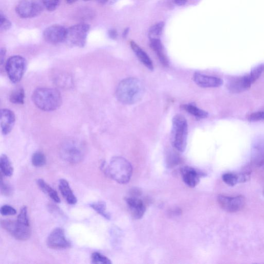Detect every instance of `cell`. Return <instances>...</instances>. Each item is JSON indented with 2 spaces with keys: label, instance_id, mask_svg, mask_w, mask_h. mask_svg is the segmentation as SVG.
<instances>
[{
  "label": "cell",
  "instance_id": "cell-1",
  "mask_svg": "<svg viewBox=\"0 0 264 264\" xmlns=\"http://www.w3.org/2000/svg\"><path fill=\"white\" fill-rule=\"evenodd\" d=\"M145 92L142 82L135 78H128L121 81L116 92V98L121 103L131 105L140 101Z\"/></svg>",
  "mask_w": 264,
  "mask_h": 264
},
{
  "label": "cell",
  "instance_id": "cell-2",
  "mask_svg": "<svg viewBox=\"0 0 264 264\" xmlns=\"http://www.w3.org/2000/svg\"><path fill=\"white\" fill-rule=\"evenodd\" d=\"M101 169L107 177L120 184L128 183L133 174L131 164L121 157L113 158L108 164L103 162Z\"/></svg>",
  "mask_w": 264,
  "mask_h": 264
},
{
  "label": "cell",
  "instance_id": "cell-3",
  "mask_svg": "<svg viewBox=\"0 0 264 264\" xmlns=\"http://www.w3.org/2000/svg\"><path fill=\"white\" fill-rule=\"evenodd\" d=\"M1 226L16 239L23 241L29 239L32 231L27 207L22 208L16 221L4 220L2 222Z\"/></svg>",
  "mask_w": 264,
  "mask_h": 264
},
{
  "label": "cell",
  "instance_id": "cell-4",
  "mask_svg": "<svg viewBox=\"0 0 264 264\" xmlns=\"http://www.w3.org/2000/svg\"><path fill=\"white\" fill-rule=\"evenodd\" d=\"M32 100L35 105L46 112L53 111L61 104V95L58 91L50 88L36 90L32 95Z\"/></svg>",
  "mask_w": 264,
  "mask_h": 264
},
{
  "label": "cell",
  "instance_id": "cell-5",
  "mask_svg": "<svg viewBox=\"0 0 264 264\" xmlns=\"http://www.w3.org/2000/svg\"><path fill=\"white\" fill-rule=\"evenodd\" d=\"M59 153L61 158L65 162L72 164H78L85 158L86 147L82 142L76 139H70L61 144Z\"/></svg>",
  "mask_w": 264,
  "mask_h": 264
},
{
  "label": "cell",
  "instance_id": "cell-6",
  "mask_svg": "<svg viewBox=\"0 0 264 264\" xmlns=\"http://www.w3.org/2000/svg\"><path fill=\"white\" fill-rule=\"evenodd\" d=\"M188 124L185 117L177 115L172 119L171 143L178 151L183 152L187 146Z\"/></svg>",
  "mask_w": 264,
  "mask_h": 264
},
{
  "label": "cell",
  "instance_id": "cell-7",
  "mask_svg": "<svg viewBox=\"0 0 264 264\" xmlns=\"http://www.w3.org/2000/svg\"><path fill=\"white\" fill-rule=\"evenodd\" d=\"M25 58L19 55L11 57L7 61L6 69L10 80L14 83L19 82L22 79L26 69Z\"/></svg>",
  "mask_w": 264,
  "mask_h": 264
},
{
  "label": "cell",
  "instance_id": "cell-8",
  "mask_svg": "<svg viewBox=\"0 0 264 264\" xmlns=\"http://www.w3.org/2000/svg\"><path fill=\"white\" fill-rule=\"evenodd\" d=\"M90 27L85 24L73 26L67 30L65 40L73 46L82 48L85 46Z\"/></svg>",
  "mask_w": 264,
  "mask_h": 264
},
{
  "label": "cell",
  "instance_id": "cell-9",
  "mask_svg": "<svg viewBox=\"0 0 264 264\" xmlns=\"http://www.w3.org/2000/svg\"><path fill=\"white\" fill-rule=\"evenodd\" d=\"M219 206L229 213H236L241 210L246 205L245 197L241 195L230 196L219 195L217 197Z\"/></svg>",
  "mask_w": 264,
  "mask_h": 264
},
{
  "label": "cell",
  "instance_id": "cell-10",
  "mask_svg": "<svg viewBox=\"0 0 264 264\" xmlns=\"http://www.w3.org/2000/svg\"><path fill=\"white\" fill-rule=\"evenodd\" d=\"M16 11L21 18H30L40 15L42 11V7L33 0H23L17 5Z\"/></svg>",
  "mask_w": 264,
  "mask_h": 264
},
{
  "label": "cell",
  "instance_id": "cell-11",
  "mask_svg": "<svg viewBox=\"0 0 264 264\" xmlns=\"http://www.w3.org/2000/svg\"><path fill=\"white\" fill-rule=\"evenodd\" d=\"M48 246L53 249H64L71 247V242L66 238L64 231L60 228L51 232L47 240Z\"/></svg>",
  "mask_w": 264,
  "mask_h": 264
},
{
  "label": "cell",
  "instance_id": "cell-12",
  "mask_svg": "<svg viewBox=\"0 0 264 264\" xmlns=\"http://www.w3.org/2000/svg\"><path fill=\"white\" fill-rule=\"evenodd\" d=\"M67 30L60 26H52L44 31L43 37L48 42L57 44L65 40Z\"/></svg>",
  "mask_w": 264,
  "mask_h": 264
},
{
  "label": "cell",
  "instance_id": "cell-13",
  "mask_svg": "<svg viewBox=\"0 0 264 264\" xmlns=\"http://www.w3.org/2000/svg\"><path fill=\"white\" fill-rule=\"evenodd\" d=\"M125 201L132 216L136 219H141L146 211V207L143 201L135 196L125 197Z\"/></svg>",
  "mask_w": 264,
  "mask_h": 264
},
{
  "label": "cell",
  "instance_id": "cell-14",
  "mask_svg": "<svg viewBox=\"0 0 264 264\" xmlns=\"http://www.w3.org/2000/svg\"><path fill=\"white\" fill-rule=\"evenodd\" d=\"M181 174L184 182L191 188L195 187L200 183L201 178L205 176V173L202 171L190 167L183 168Z\"/></svg>",
  "mask_w": 264,
  "mask_h": 264
},
{
  "label": "cell",
  "instance_id": "cell-15",
  "mask_svg": "<svg viewBox=\"0 0 264 264\" xmlns=\"http://www.w3.org/2000/svg\"><path fill=\"white\" fill-rule=\"evenodd\" d=\"M195 83L203 88H216L223 85L224 82L219 78L195 73L193 77Z\"/></svg>",
  "mask_w": 264,
  "mask_h": 264
},
{
  "label": "cell",
  "instance_id": "cell-16",
  "mask_svg": "<svg viewBox=\"0 0 264 264\" xmlns=\"http://www.w3.org/2000/svg\"><path fill=\"white\" fill-rule=\"evenodd\" d=\"M252 84L248 75L232 78L227 85L228 90L233 93H240L249 90Z\"/></svg>",
  "mask_w": 264,
  "mask_h": 264
},
{
  "label": "cell",
  "instance_id": "cell-17",
  "mask_svg": "<svg viewBox=\"0 0 264 264\" xmlns=\"http://www.w3.org/2000/svg\"><path fill=\"white\" fill-rule=\"evenodd\" d=\"M14 113L9 109H3L1 111V126L4 135H9L12 130L15 123Z\"/></svg>",
  "mask_w": 264,
  "mask_h": 264
},
{
  "label": "cell",
  "instance_id": "cell-18",
  "mask_svg": "<svg viewBox=\"0 0 264 264\" xmlns=\"http://www.w3.org/2000/svg\"><path fill=\"white\" fill-rule=\"evenodd\" d=\"M58 187L61 194L69 204L75 205L77 203V198L67 180L60 179Z\"/></svg>",
  "mask_w": 264,
  "mask_h": 264
},
{
  "label": "cell",
  "instance_id": "cell-19",
  "mask_svg": "<svg viewBox=\"0 0 264 264\" xmlns=\"http://www.w3.org/2000/svg\"><path fill=\"white\" fill-rule=\"evenodd\" d=\"M132 50L136 53L140 60L149 70L153 71L154 66L153 62L148 55L135 41H131L130 42Z\"/></svg>",
  "mask_w": 264,
  "mask_h": 264
},
{
  "label": "cell",
  "instance_id": "cell-20",
  "mask_svg": "<svg viewBox=\"0 0 264 264\" xmlns=\"http://www.w3.org/2000/svg\"><path fill=\"white\" fill-rule=\"evenodd\" d=\"M150 47L157 54L160 61L165 67L169 65V60L164 52L163 45L159 39L150 40Z\"/></svg>",
  "mask_w": 264,
  "mask_h": 264
},
{
  "label": "cell",
  "instance_id": "cell-21",
  "mask_svg": "<svg viewBox=\"0 0 264 264\" xmlns=\"http://www.w3.org/2000/svg\"><path fill=\"white\" fill-rule=\"evenodd\" d=\"M253 163L257 167L264 166V141L257 142L254 147Z\"/></svg>",
  "mask_w": 264,
  "mask_h": 264
},
{
  "label": "cell",
  "instance_id": "cell-22",
  "mask_svg": "<svg viewBox=\"0 0 264 264\" xmlns=\"http://www.w3.org/2000/svg\"><path fill=\"white\" fill-rule=\"evenodd\" d=\"M39 188L46 194H48L51 199L56 203H60V200L57 192L53 189L43 180L39 179L37 181Z\"/></svg>",
  "mask_w": 264,
  "mask_h": 264
},
{
  "label": "cell",
  "instance_id": "cell-23",
  "mask_svg": "<svg viewBox=\"0 0 264 264\" xmlns=\"http://www.w3.org/2000/svg\"><path fill=\"white\" fill-rule=\"evenodd\" d=\"M0 168L2 173L6 177H11L14 173V168L12 164L6 155H3L0 158Z\"/></svg>",
  "mask_w": 264,
  "mask_h": 264
},
{
  "label": "cell",
  "instance_id": "cell-24",
  "mask_svg": "<svg viewBox=\"0 0 264 264\" xmlns=\"http://www.w3.org/2000/svg\"><path fill=\"white\" fill-rule=\"evenodd\" d=\"M181 107L185 111L198 118L204 119L207 118L209 116L208 112L192 104H184L182 105Z\"/></svg>",
  "mask_w": 264,
  "mask_h": 264
},
{
  "label": "cell",
  "instance_id": "cell-25",
  "mask_svg": "<svg viewBox=\"0 0 264 264\" xmlns=\"http://www.w3.org/2000/svg\"><path fill=\"white\" fill-rule=\"evenodd\" d=\"M54 81L59 87L68 88L71 87L72 85V78L67 74L58 73L54 76Z\"/></svg>",
  "mask_w": 264,
  "mask_h": 264
},
{
  "label": "cell",
  "instance_id": "cell-26",
  "mask_svg": "<svg viewBox=\"0 0 264 264\" xmlns=\"http://www.w3.org/2000/svg\"><path fill=\"white\" fill-rule=\"evenodd\" d=\"M90 206L99 214H100L106 219H111V214L108 213L107 212H106V205L104 202H99L94 203L91 204Z\"/></svg>",
  "mask_w": 264,
  "mask_h": 264
},
{
  "label": "cell",
  "instance_id": "cell-27",
  "mask_svg": "<svg viewBox=\"0 0 264 264\" xmlns=\"http://www.w3.org/2000/svg\"><path fill=\"white\" fill-rule=\"evenodd\" d=\"M165 23L163 21L158 23L152 26L149 32V37L150 40L159 39L162 34Z\"/></svg>",
  "mask_w": 264,
  "mask_h": 264
},
{
  "label": "cell",
  "instance_id": "cell-28",
  "mask_svg": "<svg viewBox=\"0 0 264 264\" xmlns=\"http://www.w3.org/2000/svg\"><path fill=\"white\" fill-rule=\"evenodd\" d=\"M25 98V91L23 89H19L14 91L10 96V101L14 104H23Z\"/></svg>",
  "mask_w": 264,
  "mask_h": 264
},
{
  "label": "cell",
  "instance_id": "cell-29",
  "mask_svg": "<svg viewBox=\"0 0 264 264\" xmlns=\"http://www.w3.org/2000/svg\"><path fill=\"white\" fill-rule=\"evenodd\" d=\"M47 159L45 155L41 152L34 153L32 158V165L36 167H41L46 164Z\"/></svg>",
  "mask_w": 264,
  "mask_h": 264
},
{
  "label": "cell",
  "instance_id": "cell-30",
  "mask_svg": "<svg viewBox=\"0 0 264 264\" xmlns=\"http://www.w3.org/2000/svg\"><path fill=\"white\" fill-rule=\"evenodd\" d=\"M222 179L226 184L230 186H234L240 183L239 173H226L223 175Z\"/></svg>",
  "mask_w": 264,
  "mask_h": 264
},
{
  "label": "cell",
  "instance_id": "cell-31",
  "mask_svg": "<svg viewBox=\"0 0 264 264\" xmlns=\"http://www.w3.org/2000/svg\"><path fill=\"white\" fill-rule=\"evenodd\" d=\"M264 71V65L259 64L253 69L249 74H248L249 80L253 84L261 76Z\"/></svg>",
  "mask_w": 264,
  "mask_h": 264
},
{
  "label": "cell",
  "instance_id": "cell-32",
  "mask_svg": "<svg viewBox=\"0 0 264 264\" xmlns=\"http://www.w3.org/2000/svg\"><path fill=\"white\" fill-rule=\"evenodd\" d=\"M92 262L93 263H112V261L108 257L98 252H95L92 254Z\"/></svg>",
  "mask_w": 264,
  "mask_h": 264
},
{
  "label": "cell",
  "instance_id": "cell-33",
  "mask_svg": "<svg viewBox=\"0 0 264 264\" xmlns=\"http://www.w3.org/2000/svg\"><path fill=\"white\" fill-rule=\"evenodd\" d=\"M41 2L48 11L52 12L57 9L60 0H41Z\"/></svg>",
  "mask_w": 264,
  "mask_h": 264
},
{
  "label": "cell",
  "instance_id": "cell-34",
  "mask_svg": "<svg viewBox=\"0 0 264 264\" xmlns=\"http://www.w3.org/2000/svg\"><path fill=\"white\" fill-rule=\"evenodd\" d=\"M13 189L11 185L6 181L3 177L2 174L1 177V192L2 193L6 196H9L12 193Z\"/></svg>",
  "mask_w": 264,
  "mask_h": 264
},
{
  "label": "cell",
  "instance_id": "cell-35",
  "mask_svg": "<svg viewBox=\"0 0 264 264\" xmlns=\"http://www.w3.org/2000/svg\"><path fill=\"white\" fill-rule=\"evenodd\" d=\"M0 213L5 216L15 215L17 211L15 208L9 205H5L0 209Z\"/></svg>",
  "mask_w": 264,
  "mask_h": 264
},
{
  "label": "cell",
  "instance_id": "cell-36",
  "mask_svg": "<svg viewBox=\"0 0 264 264\" xmlns=\"http://www.w3.org/2000/svg\"><path fill=\"white\" fill-rule=\"evenodd\" d=\"M0 29L1 31L6 32L8 31L12 27L11 23L2 14H1V19H0Z\"/></svg>",
  "mask_w": 264,
  "mask_h": 264
},
{
  "label": "cell",
  "instance_id": "cell-37",
  "mask_svg": "<svg viewBox=\"0 0 264 264\" xmlns=\"http://www.w3.org/2000/svg\"><path fill=\"white\" fill-rule=\"evenodd\" d=\"M247 118L251 122L264 121V111L253 113Z\"/></svg>",
  "mask_w": 264,
  "mask_h": 264
},
{
  "label": "cell",
  "instance_id": "cell-38",
  "mask_svg": "<svg viewBox=\"0 0 264 264\" xmlns=\"http://www.w3.org/2000/svg\"><path fill=\"white\" fill-rule=\"evenodd\" d=\"M7 53V50L5 48H2L1 49V52H0V61H1V64H3L5 61Z\"/></svg>",
  "mask_w": 264,
  "mask_h": 264
},
{
  "label": "cell",
  "instance_id": "cell-39",
  "mask_svg": "<svg viewBox=\"0 0 264 264\" xmlns=\"http://www.w3.org/2000/svg\"><path fill=\"white\" fill-rule=\"evenodd\" d=\"M108 35L110 38L112 39H116L118 36V33L115 29H111L108 32Z\"/></svg>",
  "mask_w": 264,
  "mask_h": 264
},
{
  "label": "cell",
  "instance_id": "cell-40",
  "mask_svg": "<svg viewBox=\"0 0 264 264\" xmlns=\"http://www.w3.org/2000/svg\"><path fill=\"white\" fill-rule=\"evenodd\" d=\"M100 3L102 5L109 4L113 5L116 3L118 0H99Z\"/></svg>",
  "mask_w": 264,
  "mask_h": 264
},
{
  "label": "cell",
  "instance_id": "cell-41",
  "mask_svg": "<svg viewBox=\"0 0 264 264\" xmlns=\"http://www.w3.org/2000/svg\"><path fill=\"white\" fill-rule=\"evenodd\" d=\"M174 3L179 6H184L188 0H174Z\"/></svg>",
  "mask_w": 264,
  "mask_h": 264
},
{
  "label": "cell",
  "instance_id": "cell-42",
  "mask_svg": "<svg viewBox=\"0 0 264 264\" xmlns=\"http://www.w3.org/2000/svg\"><path fill=\"white\" fill-rule=\"evenodd\" d=\"M128 31H129V29H126L124 30V31L123 33V36L124 37H126V36H127V34H128Z\"/></svg>",
  "mask_w": 264,
  "mask_h": 264
},
{
  "label": "cell",
  "instance_id": "cell-43",
  "mask_svg": "<svg viewBox=\"0 0 264 264\" xmlns=\"http://www.w3.org/2000/svg\"><path fill=\"white\" fill-rule=\"evenodd\" d=\"M77 1L78 0H66V2L69 4H73Z\"/></svg>",
  "mask_w": 264,
  "mask_h": 264
},
{
  "label": "cell",
  "instance_id": "cell-44",
  "mask_svg": "<svg viewBox=\"0 0 264 264\" xmlns=\"http://www.w3.org/2000/svg\"><path fill=\"white\" fill-rule=\"evenodd\" d=\"M85 1H89V0H85Z\"/></svg>",
  "mask_w": 264,
  "mask_h": 264
},
{
  "label": "cell",
  "instance_id": "cell-45",
  "mask_svg": "<svg viewBox=\"0 0 264 264\" xmlns=\"http://www.w3.org/2000/svg\"><path fill=\"white\" fill-rule=\"evenodd\" d=\"M263 194H264V190H263Z\"/></svg>",
  "mask_w": 264,
  "mask_h": 264
},
{
  "label": "cell",
  "instance_id": "cell-46",
  "mask_svg": "<svg viewBox=\"0 0 264 264\" xmlns=\"http://www.w3.org/2000/svg\"></svg>",
  "mask_w": 264,
  "mask_h": 264
}]
</instances>
